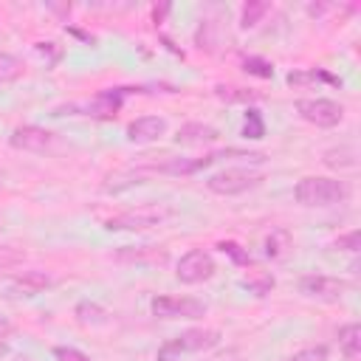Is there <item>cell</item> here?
Returning <instances> with one entry per match:
<instances>
[{
    "label": "cell",
    "instance_id": "obj_1",
    "mask_svg": "<svg viewBox=\"0 0 361 361\" xmlns=\"http://www.w3.org/2000/svg\"><path fill=\"white\" fill-rule=\"evenodd\" d=\"M293 197H296V203H302L307 209H327V206L344 203L350 197V186L338 178L307 175L293 186Z\"/></svg>",
    "mask_w": 361,
    "mask_h": 361
},
{
    "label": "cell",
    "instance_id": "obj_2",
    "mask_svg": "<svg viewBox=\"0 0 361 361\" xmlns=\"http://www.w3.org/2000/svg\"><path fill=\"white\" fill-rule=\"evenodd\" d=\"M262 180V172H254L248 166H228V169H220L214 175L206 178V189L214 192V195H243L248 189H254L257 183Z\"/></svg>",
    "mask_w": 361,
    "mask_h": 361
},
{
    "label": "cell",
    "instance_id": "obj_3",
    "mask_svg": "<svg viewBox=\"0 0 361 361\" xmlns=\"http://www.w3.org/2000/svg\"><path fill=\"white\" fill-rule=\"evenodd\" d=\"M169 217H172V209H166V206H135V209H127V212L110 217L104 226L110 231H144V228L161 226Z\"/></svg>",
    "mask_w": 361,
    "mask_h": 361
},
{
    "label": "cell",
    "instance_id": "obj_4",
    "mask_svg": "<svg viewBox=\"0 0 361 361\" xmlns=\"http://www.w3.org/2000/svg\"><path fill=\"white\" fill-rule=\"evenodd\" d=\"M214 271H217V262H214V257H212L209 251H203V248L186 251V254L178 259V265H175V276H178L183 285H200V282L212 279Z\"/></svg>",
    "mask_w": 361,
    "mask_h": 361
},
{
    "label": "cell",
    "instance_id": "obj_5",
    "mask_svg": "<svg viewBox=\"0 0 361 361\" xmlns=\"http://www.w3.org/2000/svg\"><path fill=\"white\" fill-rule=\"evenodd\" d=\"M149 310L158 319H200L209 307L195 296H155L149 302Z\"/></svg>",
    "mask_w": 361,
    "mask_h": 361
},
{
    "label": "cell",
    "instance_id": "obj_6",
    "mask_svg": "<svg viewBox=\"0 0 361 361\" xmlns=\"http://www.w3.org/2000/svg\"><path fill=\"white\" fill-rule=\"evenodd\" d=\"M220 341L217 330H186L180 336H175L172 341H166L158 353V361H169L175 353H200V350H212Z\"/></svg>",
    "mask_w": 361,
    "mask_h": 361
},
{
    "label": "cell",
    "instance_id": "obj_7",
    "mask_svg": "<svg viewBox=\"0 0 361 361\" xmlns=\"http://www.w3.org/2000/svg\"><path fill=\"white\" fill-rule=\"evenodd\" d=\"M296 113L316 127H336L344 118V107L333 99H299Z\"/></svg>",
    "mask_w": 361,
    "mask_h": 361
},
{
    "label": "cell",
    "instance_id": "obj_8",
    "mask_svg": "<svg viewBox=\"0 0 361 361\" xmlns=\"http://www.w3.org/2000/svg\"><path fill=\"white\" fill-rule=\"evenodd\" d=\"M299 290L307 299L338 302L344 296V290H347V282L344 279H336V276H324V274H310V276H302L299 279Z\"/></svg>",
    "mask_w": 361,
    "mask_h": 361
},
{
    "label": "cell",
    "instance_id": "obj_9",
    "mask_svg": "<svg viewBox=\"0 0 361 361\" xmlns=\"http://www.w3.org/2000/svg\"><path fill=\"white\" fill-rule=\"evenodd\" d=\"M8 144L23 152H45L54 147V133L45 127H37V124H20L11 130Z\"/></svg>",
    "mask_w": 361,
    "mask_h": 361
},
{
    "label": "cell",
    "instance_id": "obj_10",
    "mask_svg": "<svg viewBox=\"0 0 361 361\" xmlns=\"http://www.w3.org/2000/svg\"><path fill=\"white\" fill-rule=\"evenodd\" d=\"M164 133H166V118H161V116H138L135 121L127 124V138L133 144L158 141Z\"/></svg>",
    "mask_w": 361,
    "mask_h": 361
},
{
    "label": "cell",
    "instance_id": "obj_11",
    "mask_svg": "<svg viewBox=\"0 0 361 361\" xmlns=\"http://www.w3.org/2000/svg\"><path fill=\"white\" fill-rule=\"evenodd\" d=\"M217 138H220V133L212 124H203V121H186L175 133V141L178 144H212Z\"/></svg>",
    "mask_w": 361,
    "mask_h": 361
},
{
    "label": "cell",
    "instance_id": "obj_12",
    "mask_svg": "<svg viewBox=\"0 0 361 361\" xmlns=\"http://www.w3.org/2000/svg\"><path fill=\"white\" fill-rule=\"evenodd\" d=\"M121 96L124 90H102L90 104H87V116H96V118H113L121 107Z\"/></svg>",
    "mask_w": 361,
    "mask_h": 361
},
{
    "label": "cell",
    "instance_id": "obj_13",
    "mask_svg": "<svg viewBox=\"0 0 361 361\" xmlns=\"http://www.w3.org/2000/svg\"><path fill=\"white\" fill-rule=\"evenodd\" d=\"M14 285L23 290V293H28V296H34V293H42L45 288H51L54 285V279L45 274V271H23V274H17L14 276Z\"/></svg>",
    "mask_w": 361,
    "mask_h": 361
},
{
    "label": "cell",
    "instance_id": "obj_14",
    "mask_svg": "<svg viewBox=\"0 0 361 361\" xmlns=\"http://www.w3.org/2000/svg\"><path fill=\"white\" fill-rule=\"evenodd\" d=\"M338 350H341L344 358H350V361L358 358V353H361V327H358L355 322H350V324H344V327L338 330Z\"/></svg>",
    "mask_w": 361,
    "mask_h": 361
},
{
    "label": "cell",
    "instance_id": "obj_15",
    "mask_svg": "<svg viewBox=\"0 0 361 361\" xmlns=\"http://www.w3.org/2000/svg\"><path fill=\"white\" fill-rule=\"evenodd\" d=\"M76 319L82 324H107V310L96 302H79L76 305Z\"/></svg>",
    "mask_w": 361,
    "mask_h": 361
},
{
    "label": "cell",
    "instance_id": "obj_16",
    "mask_svg": "<svg viewBox=\"0 0 361 361\" xmlns=\"http://www.w3.org/2000/svg\"><path fill=\"white\" fill-rule=\"evenodd\" d=\"M288 248H290V234H288V231H282V228L271 231V237L265 240V254H268L271 259L285 257V254H288Z\"/></svg>",
    "mask_w": 361,
    "mask_h": 361
},
{
    "label": "cell",
    "instance_id": "obj_17",
    "mask_svg": "<svg viewBox=\"0 0 361 361\" xmlns=\"http://www.w3.org/2000/svg\"><path fill=\"white\" fill-rule=\"evenodd\" d=\"M305 82H327V85H341L338 76L327 73V71H299V73H288V85H305Z\"/></svg>",
    "mask_w": 361,
    "mask_h": 361
},
{
    "label": "cell",
    "instance_id": "obj_18",
    "mask_svg": "<svg viewBox=\"0 0 361 361\" xmlns=\"http://www.w3.org/2000/svg\"><path fill=\"white\" fill-rule=\"evenodd\" d=\"M214 93H217V99H223V102H257L259 99V93H254V90H248V87H237V85H217L214 87Z\"/></svg>",
    "mask_w": 361,
    "mask_h": 361
},
{
    "label": "cell",
    "instance_id": "obj_19",
    "mask_svg": "<svg viewBox=\"0 0 361 361\" xmlns=\"http://www.w3.org/2000/svg\"><path fill=\"white\" fill-rule=\"evenodd\" d=\"M243 135H245V138H254V141L265 135V121H262V116H259V110H257V107H248V110H245Z\"/></svg>",
    "mask_w": 361,
    "mask_h": 361
},
{
    "label": "cell",
    "instance_id": "obj_20",
    "mask_svg": "<svg viewBox=\"0 0 361 361\" xmlns=\"http://www.w3.org/2000/svg\"><path fill=\"white\" fill-rule=\"evenodd\" d=\"M23 73V62L6 51H0V82H14Z\"/></svg>",
    "mask_w": 361,
    "mask_h": 361
},
{
    "label": "cell",
    "instance_id": "obj_21",
    "mask_svg": "<svg viewBox=\"0 0 361 361\" xmlns=\"http://www.w3.org/2000/svg\"><path fill=\"white\" fill-rule=\"evenodd\" d=\"M268 8H271L268 3H245V6H243V14H240V25H243V28H254V25L259 23V17H262Z\"/></svg>",
    "mask_w": 361,
    "mask_h": 361
},
{
    "label": "cell",
    "instance_id": "obj_22",
    "mask_svg": "<svg viewBox=\"0 0 361 361\" xmlns=\"http://www.w3.org/2000/svg\"><path fill=\"white\" fill-rule=\"evenodd\" d=\"M243 71H245V73H254V76H259V79H271V76H274L271 62H265V59H259V56H245V59H243Z\"/></svg>",
    "mask_w": 361,
    "mask_h": 361
},
{
    "label": "cell",
    "instance_id": "obj_23",
    "mask_svg": "<svg viewBox=\"0 0 361 361\" xmlns=\"http://www.w3.org/2000/svg\"><path fill=\"white\" fill-rule=\"evenodd\" d=\"M23 259H25L23 248H14V245L0 243V271H8V268H14V265H20Z\"/></svg>",
    "mask_w": 361,
    "mask_h": 361
},
{
    "label": "cell",
    "instance_id": "obj_24",
    "mask_svg": "<svg viewBox=\"0 0 361 361\" xmlns=\"http://www.w3.org/2000/svg\"><path fill=\"white\" fill-rule=\"evenodd\" d=\"M290 361H327V347H305L290 355Z\"/></svg>",
    "mask_w": 361,
    "mask_h": 361
},
{
    "label": "cell",
    "instance_id": "obj_25",
    "mask_svg": "<svg viewBox=\"0 0 361 361\" xmlns=\"http://www.w3.org/2000/svg\"><path fill=\"white\" fill-rule=\"evenodd\" d=\"M54 355H56L59 361H90V355H85V353L76 350V347H54Z\"/></svg>",
    "mask_w": 361,
    "mask_h": 361
},
{
    "label": "cell",
    "instance_id": "obj_26",
    "mask_svg": "<svg viewBox=\"0 0 361 361\" xmlns=\"http://www.w3.org/2000/svg\"><path fill=\"white\" fill-rule=\"evenodd\" d=\"M336 245H338V248H344V251H358V231H350V234L338 237V240H336Z\"/></svg>",
    "mask_w": 361,
    "mask_h": 361
},
{
    "label": "cell",
    "instance_id": "obj_27",
    "mask_svg": "<svg viewBox=\"0 0 361 361\" xmlns=\"http://www.w3.org/2000/svg\"><path fill=\"white\" fill-rule=\"evenodd\" d=\"M220 248H223L226 254H231L234 259H243V262L248 259V254H243V251H240V245H234V243H220Z\"/></svg>",
    "mask_w": 361,
    "mask_h": 361
},
{
    "label": "cell",
    "instance_id": "obj_28",
    "mask_svg": "<svg viewBox=\"0 0 361 361\" xmlns=\"http://www.w3.org/2000/svg\"><path fill=\"white\" fill-rule=\"evenodd\" d=\"M8 336H11V322L6 316H0V341L8 338Z\"/></svg>",
    "mask_w": 361,
    "mask_h": 361
},
{
    "label": "cell",
    "instance_id": "obj_29",
    "mask_svg": "<svg viewBox=\"0 0 361 361\" xmlns=\"http://www.w3.org/2000/svg\"><path fill=\"white\" fill-rule=\"evenodd\" d=\"M0 353H6V344H3V341H0Z\"/></svg>",
    "mask_w": 361,
    "mask_h": 361
}]
</instances>
